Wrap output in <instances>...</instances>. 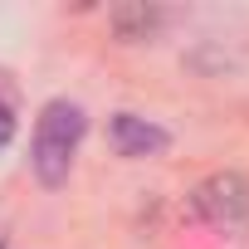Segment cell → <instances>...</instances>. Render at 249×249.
<instances>
[{
    "label": "cell",
    "mask_w": 249,
    "mask_h": 249,
    "mask_svg": "<svg viewBox=\"0 0 249 249\" xmlns=\"http://www.w3.org/2000/svg\"><path fill=\"white\" fill-rule=\"evenodd\" d=\"M83 142V107L78 103H49L39 112V127H35V147H30V166L44 186H64L73 171V152Z\"/></svg>",
    "instance_id": "1"
},
{
    "label": "cell",
    "mask_w": 249,
    "mask_h": 249,
    "mask_svg": "<svg viewBox=\"0 0 249 249\" xmlns=\"http://www.w3.org/2000/svg\"><path fill=\"white\" fill-rule=\"evenodd\" d=\"M191 205H196V215H200L205 225H215V230H239V225L249 220V181L234 176V171H215V176H205V181L196 186Z\"/></svg>",
    "instance_id": "2"
},
{
    "label": "cell",
    "mask_w": 249,
    "mask_h": 249,
    "mask_svg": "<svg viewBox=\"0 0 249 249\" xmlns=\"http://www.w3.org/2000/svg\"><path fill=\"white\" fill-rule=\"evenodd\" d=\"M112 147H117V157H157V152H166V132L137 112H117L112 117Z\"/></svg>",
    "instance_id": "3"
},
{
    "label": "cell",
    "mask_w": 249,
    "mask_h": 249,
    "mask_svg": "<svg viewBox=\"0 0 249 249\" xmlns=\"http://www.w3.org/2000/svg\"><path fill=\"white\" fill-rule=\"evenodd\" d=\"M112 25H117L122 39H147L161 25V10H152V5H122V10H112Z\"/></svg>",
    "instance_id": "4"
},
{
    "label": "cell",
    "mask_w": 249,
    "mask_h": 249,
    "mask_svg": "<svg viewBox=\"0 0 249 249\" xmlns=\"http://www.w3.org/2000/svg\"><path fill=\"white\" fill-rule=\"evenodd\" d=\"M10 137H15V117H10L5 103H0V147H10Z\"/></svg>",
    "instance_id": "5"
},
{
    "label": "cell",
    "mask_w": 249,
    "mask_h": 249,
    "mask_svg": "<svg viewBox=\"0 0 249 249\" xmlns=\"http://www.w3.org/2000/svg\"><path fill=\"white\" fill-rule=\"evenodd\" d=\"M0 249H5V234H0Z\"/></svg>",
    "instance_id": "6"
}]
</instances>
